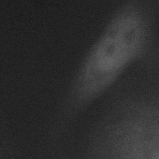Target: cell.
I'll return each mask as SVG.
<instances>
[{
    "mask_svg": "<svg viewBox=\"0 0 159 159\" xmlns=\"http://www.w3.org/2000/svg\"><path fill=\"white\" fill-rule=\"evenodd\" d=\"M151 24L142 4L129 2L119 7L76 69L66 91L67 105L84 107L111 88L146 49Z\"/></svg>",
    "mask_w": 159,
    "mask_h": 159,
    "instance_id": "cell-1",
    "label": "cell"
}]
</instances>
